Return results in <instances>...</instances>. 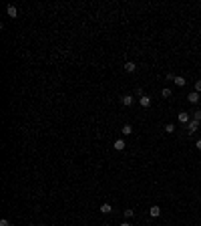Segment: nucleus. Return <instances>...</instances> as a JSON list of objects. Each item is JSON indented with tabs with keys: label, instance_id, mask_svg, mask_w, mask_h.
Masks as SVG:
<instances>
[{
	"label": "nucleus",
	"instance_id": "1",
	"mask_svg": "<svg viewBox=\"0 0 201 226\" xmlns=\"http://www.w3.org/2000/svg\"><path fill=\"white\" fill-rule=\"evenodd\" d=\"M197 127H199V121H189V123H187V131H189V135H193V133L195 131H197Z\"/></svg>",
	"mask_w": 201,
	"mask_h": 226
},
{
	"label": "nucleus",
	"instance_id": "2",
	"mask_svg": "<svg viewBox=\"0 0 201 226\" xmlns=\"http://www.w3.org/2000/svg\"><path fill=\"white\" fill-rule=\"evenodd\" d=\"M6 12H8V16H10V18H16V16H18V10H16V6H14V4H8V6H6Z\"/></svg>",
	"mask_w": 201,
	"mask_h": 226
},
{
	"label": "nucleus",
	"instance_id": "3",
	"mask_svg": "<svg viewBox=\"0 0 201 226\" xmlns=\"http://www.w3.org/2000/svg\"><path fill=\"white\" fill-rule=\"evenodd\" d=\"M121 103L125 107H131L133 105V95H123V97H121Z\"/></svg>",
	"mask_w": 201,
	"mask_h": 226
},
{
	"label": "nucleus",
	"instance_id": "4",
	"mask_svg": "<svg viewBox=\"0 0 201 226\" xmlns=\"http://www.w3.org/2000/svg\"><path fill=\"white\" fill-rule=\"evenodd\" d=\"M159 214H161V208L159 206H151V208H149V216H151V218H157Z\"/></svg>",
	"mask_w": 201,
	"mask_h": 226
},
{
	"label": "nucleus",
	"instance_id": "5",
	"mask_svg": "<svg viewBox=\"0 0 201 226\" xmlns=\"http://www.w3.org/2000/svg\"><path fill=\"white\" fill-rule=\"evenodd\" d=\"M125 71H127V73H135V71H137V65H135L133 61H129V63H125Z\"/></svg>",
	"mask_w": 201,
	"mask_h": 226
},
{
	"label": "nucleus",
	"instance_id": "6",
	"mask_svg": "<svg viewBox=\"0 0 201 226\" xmlns=\"http://www.w3.org/2000/svg\"><path fill=\"white\" fill-rule=\"evenodd\" d=\"M177 117H179V121H181V123H189V121H191V119H189V113H187V111H181L179 115H177Z\"/></svg>",
	"mask_w": 201,
	"mask_h": 226
},
{
	"label": "nucleus",
	"instance_id": "7",
	"mask_svg": "<svg viewBox=\"0 0 201 226\" xmlns=\"http://www.w3.org/2000/svg\"><path fill=\"white\" fill-rule=\"evenodd\" d=\"M141 107H151V97L141 95Z\"/></svg>",
	"mask_w": 201,
	"mask_h": 226
},
{
	"label": "nucleus",
	"instance_id": "8",
	"mask_svg": "<svg viewBox=\"0 0 201 226\" xmlns=\"http://www.w3.org/2000/svg\"><path fill=\"white\" fill-rule=\"evenodd\" d=\"M100 212H103V214H111V212H113V206L105 202V204H100Z\"/></svg>",
	"mask_w": 201,
	"mask_h": 226
},
{
	"label": "nucleus",
	"instance_id": "9",
	"mask_svg": "<svg viewBox=\"0 0 201 226\" xmlns=\"http://www.w3.org/2000/svg\"><path fill=\"white\" fill-rule=\"evenodd\" d=\"M113 147L117 149V152H123V149H125V141H123V140H117V141L113 143Z\"/></svg>",
	"mask_w": 201,
	"mask_h": 226
},
{
	"label": "nucleus",
	"instance_id": "10",
	"mask_svg": "<svg viewBox=\"0 0 201 226\" xmlns=\"http://www.w3.org/2000/svg\"><path fill=\"white\" fill-rule=\"evenodd\" d=\"M189 103H197V101H199V93H197V91H193V93H189Z\"/></svg>",
	"mask_w": 201,
	"mask_h": 226
},
{
	"label": "nucleus",
	"instance_id": "11",
	"mask_svg": "<svg viewBox=\"0 0 201 226\" xmlns=\"http://www.w3.org/2000/svg\"><path fill=\"white\" fill-rule=\"evenodd\" d=\"M175 85H177V87H185V83H187V81H185V79H183V77H175Z\"/></svg>",
	"mask_w": 201,
	"mask_h": 226
},
{
	"label": "nucleus",
	"instance_id": "12",
	"mask_svg": "<svg viewBox=\"0 0 201 226\" xmlns=\"http://www.w3.org/2000/svg\"><path fill=\"white\" fill-rule=\"evenodd\" d=\"M121 131H123V135H131V133H133V127H131V125H125Z\"/></svg>",
	"mask_w": 201,
	"mask_h": 226
},
{
	"label": "nucleus",
	"instance_id": "13",
	"mask_svg": "<svg viewBox=\"0 0 201 226\" xmlns=\"http://www.w3.org/2000/svg\"><path fill=\"white\" fill-rule=\"evenodd\" d=\"M165 131H167V133H173V131H175V125H173V123H167V125H165Z\"/></svg>",
	"mask_w": 201,
	"mask_h": 226
},
{
	"label": "nucleus",
	"instance_id": "14",
	"mask_svg": "<svg viewBox=\"0 0 201 226\" xmlns=\"http://www.w3.org/2000/svg\"><path fill=\"white\" fill-rule=\"evenodd\" d=\"M193 119L195 121H201V111L197 109V111H193Z\"/></svg>",
	"mask_w": 201,
	"mask_h": 226
},
{
	"label": "nucleus",
	"instance_id": "15",
	"mask_svg": "<svg viewBox=\"0 0 201 226\" xmlns=\"http://www.w3.org/2000/svg\"><path fill=\"white\" fill-rule=\"evenodd\" d=\"M135 216V210H125V218H133Z\"/></svg>",
	"mask_w": 201,
	"mask_h": 226
},
{
	"label": "nucleus",
	"instance_id": "16",
	"mask_svg": "<svg viewBox=\"0 0 201 226\" xmlns=\"http://www.w3.org/2000/svg\"><path fill=\"white\" fill-rule=\"evenodd\" d=\"M161 95H163V97H171V89H163Z\"/></svg>",
	"mask_w": 201,
	"mask_h": 226
},
{
	"label": "nucleus",
	"instance_id": "17",
	"mask_svg": "<svg viewBox=\"0 0 201 226\" xmlns=\"http://www.w3.org/2000/svg\"><path fill=\"white\" fill-rule=\"evenodd\" d=\"M195 91H197V93H201V81H197V83H195Z\"/></svg>",
	"mask_w": 201,
	"mask_h": 226
},
{
	"label": "nucleus",
	"instance_id": "18",
	"mask_svg": "<svg viewBox=\"0 0 201 226\" xmlns=\"http://www.w3.org/2000/svg\"><path fill=\"white\" fill-rule=\"evenodd\" d=\"M0 226H10V222H8L6 218H2V220H0Z\"/></svg>",
	"mask_w": 201,
	"mask_h": 226
},
{
	"label": "nucleus",
	"instance_id": "19",
	"mask_svg": "<svg viewBox=\"0 0 201 226\" xmlns=\"http://www.w3.org/2000/svg\"><path fill=\"white\" fill-rule=\"evenodd\" d=\"M195 147H197V149H201V140H197V141H195Z\"/></svg>",
	"mask_w": 201,
	"mask_h": 226
},
{
	"label": "nucleus",
	"instance_id": "20",
	"mask_svg": "<svg viewBox=\"0 0 201 226\" xmlns=\"http://www.w3.org/2000/svg\"><path fill=\"white\" fill-rule=\"evenodd\" d=\"M119 226H131V224H129V222H123V224H119Z\"/></svg>",
	"mask_w": 201,
	"mask_h": 226
}]
</instances>
